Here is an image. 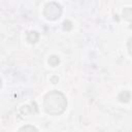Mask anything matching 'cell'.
<instances>
[{"mask_svg":"<svg viewBox=\"0 0 132 132\" xmlns=\"http://www.w3.org/2000/svg\"><path fill=\"white\" fill-rule=\"evenodd\" d=\"M67 107V99L63 93L57 90L47 92L43 98V109L50 116H60Z\"/></svg>","mask_w":132,"mask_h":132,"instance_id":"cell-1","label":"cell"},{"mask_svg":"<svg viewBox=\"0 0 132 132\" xmlns=\"http://www.w3.org/2000/svg\"><path fill=\"white\" fill-rule=\"evenodd\" d=\"M61 14H62V6L59 3L52 1V2H48L44 6L43 15L45 16L46 20L56 21L61 16Z\"/></svg>","mask_w":132,"mask_h":132,"instance_id":"cell-2","label":"cell"},{"mask_svg":"<svg viewBox=\"0 0 132 132\" xmlns=\"http://www.w3.org/2000/svg\"><path fill=\"white\" fill-rule=\"evenodd\" d=\"M130 98H131V93H130L128 90H123V91H121L120 94L118 95V99H119V101L122 102V103H127V102H129Z\"/></svg>","mask_w":132,"mask_h":132,"instance_id":"cell-3","label":"cell"},{"mask_svg":"<svg viewBox=\"0 0 132 132\" xmlns=\"http://www.w3.org/2000/svg\"><path fill=\"white\" fill-rule=\"evenodd\" d=\"M39 39V34L36 31H29L27 33V41L30 43H36Z\"/></svg>","mask_w":132,"mask_h":132,"instance_id":"cell-4","label":"cell"},{"mask_svg":"<svg viewBox=\"0 0 132 132\" xmlns=\"http://www.w3.org/2000/svg\"><path fill=\"white\" fill-rule=\"evenodd\" d=\"M122 18L127 22H131L132 21V8L125 7L122 11Z\"/></svg>","mask_w":132,"mask_h":132,"instance_id":"cell-5","label":"cell"},{"mask_svg":"<svg viewBox=\"0 0 132 132\" xmlns=\"http://www.w3.org/2000/svg\"><path fill=\"white\" fill-rule=\"evenodd\" d=\"M59 63H60V59H59L58 56H56V55H52V56L48 58V64H50L51 66L56 67V66H58Z\"/></svg>","mask_w":132,"mask_h":132,"instance_id":"cell-6","label":"cell"},{"mask_svg":"<svg viewBox=\"0 0 132 132\" xmlns=\"http://www.w3.org/2000/svg\"><path fill=\"white\" fill-rule=\"evenodd\" d=\"M19 131H38V129L32 125H26V126H23L22 128L19 129Z\"/></svg>","mask_w":132,"mask_h":132,"instance_id":"cell-7","label":"cell"},{"mask_svg":"<svg viewBox=\"0 0 132 132\" xmlns=\"http://www.w3.org/2000/svg\"><path fill=\"white\" fill-rule=\"evenodd\" d=\"M62 27H63V30H64V31H70L73 26H72V23L67 20V21H64V22H63V26H62Z\"/></svg>","mask_w":132,"mask_h":132,"instance_id":"cell-8","label":"cell"},{"mask_svg":"<svg viewBox=\"0 0 132 132\" xmlns=\"http://www.w3.org/2000/svg\"><path fill=\"white\" fill-rule=\"evenodd\" d=\"M127 47H128V53L129 55L132 57V37L129 38L128 42H127Z\"/></svg>","mask_w":132,"mask_h":132,"instance_id":"cell-9","label":"cell"},{"mask_svg":"<svg viewBox=\"0 0 132 132\" xmlns=\"http://www.w3.org/2000/svg\"><path fill=\"white\" fill-rule=\"evenodd\" d=\"M51 80H52L53 84H57L58 80H59V78H58V76H53V77L51 78Z\"/></svg>","mask_w":132,"mask_h":132,"instance_id":"cell-10","label":"cell"},{"mask_svg":"<svg viewBox=\"0 0 132 132\" xmlns=\"http://www.w3.org/2000/svg\"><path fill=\"white\" fill-rule=\"evenodd\" d=\"M130 28H131V29H132V24H131V25H130Z\"/></svg>","mask_w":132,"mask_h":132,"instance_id":"cell-11","label":"cell"}]
</instances>
